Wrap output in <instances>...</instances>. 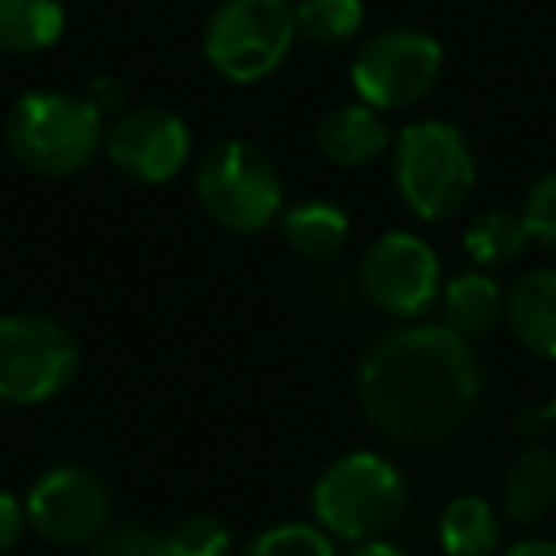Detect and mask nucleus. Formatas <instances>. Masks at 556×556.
<instances>
[{
	"label": "nucleus",
	"mask_w": 556,
	"mask_h": 556,
	"mask_svg": "<svg viewBox=\"0 0 556 556\" xmlns=\"http://www.w3.org/2000/svg\"><path fill=\"white\" fill-rule=\"evenodd\" d=\"M393 176L404 206L424 222H446L469 202L477 161L465 134L439 118L401 130L393 149Z\"/></svg>",
	"instance_id": "nucleus-3"
},
{
	"label": "nucleus",
	"mask_w": 556,
	"mask_h": 556,
	"mask_svg": "<svg viewBox=\"0 0 556 556\" xmlns=\"http://www.w3.org/2000/svg\"><path fill=\"white\" fill-rule=\"evenodd\" d=\"M298 31L313 42H343L358 35L366 20L363 0H298L294 4Z\"/></svg>",
	"instance_id": "nucleus-20"
},
{
	"label": "nucleus",
	"mask_w": 556,
	"mask_h": 556,
	"mask_svg": "<svg viewBox=\"0 0 556 556\" xmlns=\"http://www.w3.org/2000/svg\"><path fill=\"white\" fill-rule=\"evenodd\" d=\"M111 503L100 477L80 465L47 469L27 492V522L50 545H88L108 526Z\"/></svg>",
	"instance_id": "nucleus-10"
},
{
	"label": "nucleus",
	"mask_w": 556,
	"mask_h": 556,
	"mask_svg": "<svg viewBox=\"0 0 556 556\" xmlns=\"http://www.w3.org/2000/svg\"><path fill=\"white\" fill-rule=\"evenodd\" d=\"M442 77V47L416 27H389L363 42L351 62V85L358 100L378 111H401L419 103Z\"/></svg>",
	"instance_id": "nucleus-8"
},
{
	"label": "nucleus",
	"mask_w": 556,
	"mask_h": 556,
	"mask_svg": "<svg viewBox=\"0 0 556 556\" xmlns=\"http://www.w3.org/2000/svg\"><path fill=\"white\" fill-rule=\"evenodd\" d=\"M530 229L518 214L510 210H488L465 229V252L480 263V267H503L522 255Z\"/></svg>",
	"instance_id": "nucleus-19"
},
{
	"label": "nucleus",
	"mask_w": 556,
	"mask_h": 556,
	"mask_svg": "<svg viewBox=\"0 0 556 556\" xmlns=\"http://www.w3.org/2000/svg\"><path fill=\"white\" fill-rule=\"evenodd\" d=\"M522 222L530 229V240H538L548 252H556V172L541 176L533 184V191L526 194Z\"/></svg>",
	"instance_id": "nucleus-23"
},
{
	"label": "nucleus",
	"mask_w": 556,
	"mask_h": 556,
	"mask_svg": "<svg viewBox=\"0 0 556 556\" xmlns=\"http://www.w3.org/2000/svg\"><path fill=\"white\" fill-rule=\"evenodd\" d=\"M88 100H92V108L100 111V115H111V111L123 108V85H118L115 77H100L88 88Z\"/></svg>",
	"instance_id": "nucleus-26"
},
{
	"label": "nucleus",
	"mask_w": 556,
	"mask_h": 556,
	"mask_svg": "<svg viewBox=\"0 0 556 556\" xmlns=\"http://www.w3.org/2000/svg\"><path fill=\"white\" fill-rule=\"evenodd\" d=\"M503 556H556V541H518Z\"/></svg>",
	"instance_id": "nucleus-28"
},
{
	"label": "nucleus",
	"mask_w": 556,
	"mask_h": 556,
	"mask_svg": "<svg viewBox=\"0 0 556 556\" xmlns=\"http://www.w3.org/2000/svg\"><path fill=\"white\" fill-rule=\"evenodd\" d=\"M351 556H408V553L401 545H393V541L374 538V541H358V548Z\"/></svg>",
	"instance_id": "nucleus-27"
},
{
	"label": "nucleus",
	"mask_w": 556,
	"mask_h": 556,
	"mask_svg": "<svg viewBox=\"0 0 556 556\" xmlns=\"http://www.w3.org/2000/svg\"><path fill=\"white\" fill-rule=\"evenodd\" d=\"M240 556H336V545L332 533L320 530V526L282 522L248 541V548Z\"/></svg>",
	"instance_id": "nucleus-21"
},
{
	"label": "nucleus",
	"mask_w": 556,
	"mask_h": 556,
	"mask_svg": "<svg viewBox=\"0 0 556 556\" xmlns=\"http://www.w3.org/2000/svg\"><path fill=\"white\" fill-rule=\"evenodd\" d=\"M172 556H229L232 533L222 518L214 515H191L168 533Z\"/></svg>",
	"instance_id": "nucleus-22"
},
{
	"label": "nucleus",
	"mask_w": 556,
	"mask_h": 556,
	"mask_svg": "<svg viewBox=\"0 0 556 556\" xmlns=\"http://www.w3.org/2000/svg\"><path fill=\"white\" fill-rule=\"evenodd\" d=\"M24 522H27V507L16 500L12 492L0 488V556L12 553L24 538Z\"/></svg>",
	"instance_id": "nucleus-25"
},
{
	"label": "nucleus",
	"mask_w": 556,
	"mask_h": 556,
	"mask_svg": "<svg viewBox=\"0 0 556 556\" xmlns=\"http://www.w3.org/2000/svg\"><path fill=\"white\" fill-rule=\"evenodd\" d=\"M442 313L446 325L457 336H484L500 325V317L507 313L500 287L488 275H457L446 290H442Z\"/></svg>",
	"instance_id": "nucleus-17"
},
{
	"label": "nucleus",
	"mask_w": 556,
	"mask_h": 556,
	"mask_svg": "<svg viewBox=\"0 0 556 556\" xmlns=\"http://www.w3.org/2000/svg\"><path fill=\"white\" fill-rule=\"evenodd\" d=\"M548 427V412L545 408H530V412H522L518 416V431H526V434H538V431H545Z\"/></svg>",
	"instance_id": "nucleus-29"
},
{
	"label": "nucleus",
	"mask_w": 556,
	"mask_h": 556,
	"mask_svg": "<svg viewBox=\"0 0 556 556\" xmlns=\"http://www.w3.org/2000/svg\"><path fill=\"white\" fill-rule=\"evenodd\" d=\"M92 556H172L168 533L146 530V526H118L103 533Z\"/></svg>",
	"instance_id": "nucleus-24"
},
{
	"label": "nucleus",
	"mask_w": 556,
	"mask_h": 556,
	"mask_svg": "<svg viewBox=\"0 0 556 556\" xmlns=\"http://www.w3.org/2000/svg\"><path fill=\"white\" fill-rule=\"evenodd\" d=\"M282 237L305 260H328L336 255L351 237V222L332 202H302L282 217Z\"/></svg>",
	"instance_id": "nucleus-18"
},
{
	"label": "nucleus",
	"mask_w": 556,
	"mask_h": 556,
	"mask_svg": "<svg viewBox=\"0 0 556 556\" xmlns=\"http://www.w3.org/2000/svg\"><path fill=\"white\" fill-rule=\"evenodd\" d=\"M503 507L515 522H541L556 507V454L530 446L515 457L503 480Z\"/></svg>",
	"instance_id": "nucleus-14"
},
{
	"label": "nucleus",
	"mask_w": 556,
	"mask_h": 556,
	"mask_svg": "<svg viewBox=\"0 0 556 556\" xmlns=\"http://www.w3.org/2000/svg\"><path fill=\"white\" fill-rule=\"evenodd\" d=\"M442 287V267L431 244L412 232H386L363 255V290L389 317H419Z\"/></svg>",
	"instance_id": "nucleus-9"
},
{
	"label": "nucleus",
	"mask_w": 556,
	"mask_h": 556,
	"mask_svg": "<svg viewBox=\"0 0 556 556\" xmlns=\"http://www.w3.org/2000/svg\"><path fill=\"white\" fill-rule=\"evenodd\" d=\"M317 146L340 168H366L389 149V126L370 103H343L320 118Z\"/></svg>",
	"instance_id": "nucleus-12"
},
{
	"label": "nucleus",
	"mask_w": 556,
	"mask_h": 556,
	"mask_svg": "<svg viewBox=\"0 0 556 556\" xmlns=\"http://www.w3.org/2000/svg\"><path fill=\"white\" fill-rule=\"evenodd\" d=\"M65 31L62 0H0V50L4 54H42Z\"/></svg>",
	"instance_id": "nucleus-15"
},
{
	"label": "nucleus",
	"mask_w": 556,
	"mask_h": 556,
	"mask_svg": "<svg viewBox=\"0 0 556 556\" xmlns=\"http://www.w3.org/2000/svg\"><path fill=\"white\" fill-rule=\"evenodd\" d=\"M404 500H408V488L401 472L381 454L358 450L320 472L313 488V515L320 530L358 545L393 530V522L404 515Z\"/></svg>",
	"instance_id": "nucleus-4"
},
{
	"label": "nucleus",
	"mask_w": 556,
	"mask_h": 556,
	"mask_svg": "<svg viewBox=\"0 0 556 556\" xmlns=\"http://www.w3.org/2000/svg\"><path fill=\"white\" fill-rule=\"evenodd\" d=\"M545 412H548V427H556V396L545 404Z\"/></svg>",
	"instance_id": "nucleus-30"
},
{
	"label": "nucleus",
	"mask_w": 556,
	"mask_h": 556,
	"mask_svg": "<svg viewBox=\"0 0 556 556\" xmlns=\"http://www.w3.org/2000/svg\"><path fill=\"white\" fill-rule=\"evenodd\" d=\"M510 332L541 358H556V270L541 267L518 278L507 298Z\"/></svg>",
	"instance_id": "nucleus-13"
},
{
	"label": "nucleus",
	"mask_w": 556,
	"mask_h": 556,
	"mask_svg": "<svg viewBox=\"0 0 556 556\" xmlns=\"http://www.w3.org/2000/svg\"><path fill=\"white\" fill-rule=\"evenodd\" d=\"M103 115L92 108L88 96L39 88L12 103L4 138L24 168L39 176H73L80 172L103 146Z\"/></svg>",
	"instance_id": "nucleus-2"
},
{
	"label": "nucleus",
	"mask_w": 556,
	"mask_h": 556,
	"mask_svg": "<svg viewBox=\"0 0 556 556\" xmlns=\"http://www.w3.org/2000/svg\"><path fill=\"white\" fill-rule=\"evenodd\" d=\"M103 149L111 164L138 184H168L191 156V130L176 111L138 108L108 126Z\"/></svg>",
	"instance_id": "nucleus-11"
},
{
	"label": "nucleus",
	"mask_w": 556,
	"mask_h": 556,
	"mask_svg": "<svg viewBox=\"0 0 556 556\" xmlns=\"http://www.w3.org/2000/svg\"><path fill=\"white\" fill-rule=\"evenodd\" d=\"M500 538V515L480 495H457L439 518V541L446 556H495Z\"/></svg>",
	"instance_id": "nucleus-16"
},
{
	"label": "nucleus",
	"mask_w": 556,
	"mask_h": 556,
	"mask_svg": "<svg viewBox=\"0 0 556 556\" xmlns=\"http://www.w3.org/2000/svg\"><path fill=\"white\" fill-rule=\"evenodd\" d=\"M480 393V363L450 325H412L386 336L358 366V401L386 439L442 442L465 424Z\"/></svg>",
	"instance_id": "nucleus-1"
},
{
	"label": "nucleus",
	"mask_w": 556,
	"mask_h": 556,
	"mask_svg": "<svg viewBox=\"0 0 556 556\" xmlns=\"http://www.w3.org/2000/svg\"><path fill=\"white\" fill-rule=\"evenodd\" d=\"M80 370V348L70 328L42 313L0 317V401L42 404L70 389Z\"/></svg>",
	"instance_id": "nucleus-7"
},
{
	"label": "nucleus",
	"mask_w": 556,
	"mask_h": 556,
	"mask_svg": "<svg viewBox=\"0 0 556 556\" xmlns=\"http://www.w3.org/2000/svg\"><path fill=\"white\" fill-rule=\"evenodd\" d=\"M194 191L210 217L229 232H263L282 210V179L263 149L222 141L202 156Z\"/></svg>",
	"instance_id": "nucleus-6"
},
{
	"label": "nucleus",
	"mask_w": 556,
	"mask_h": 556,
	"mask_svg": "<svg viewBox=\"0 0 556 556\" xmlns=\"http://www.w3.org/2000/svg\"><path fill=\"white\" fill-rule=\"evenodd\" d=\"M298 39L290 0H222L206 24V62L232 85H255L287 62Z\"/></svg>",
	"instance_id": "nucleus-5"
}]
</instances>
